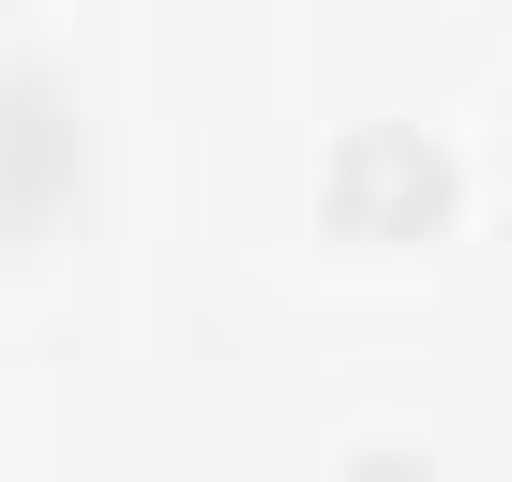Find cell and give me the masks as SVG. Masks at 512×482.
<instances>
[{"label": "cell", "mask_w": 512, "mask_h": 482, "mask_svg": "<svg viewBox=\"0 0 512 482\" xmlns=\"http://www.w3.org/2000/svg\"><path fill=\"white\" fill-rule=\"evenodd\" d=\"M452 226V151L407 121H362L332 151V241H437Z\"/></svg>", "instance_id": "obj_1"}, {"label": "cell", "mask_w": 512, "mask_h": 482, "mask_svg": "<svg viewBox=\"0 0 512 482\" xmlns=\"http://www.w3.org/2000/svg\"><path fill=\"white\" fill-rule=\"evenodd\" d=\"M61 196H76V91L46 61H16L0 76V226H46Z\"/></svg>", "instance_id": "obj_2"}, {"label": "cell", "mask_w": 512, "mask_h": 482, "mask_svg": "<svg viewBox=\"0 0 512 482\" xmlns=\"http://www.w3.org/2000/svg\"><path fill=\"white\" fill-rule=\"evenodd\" d=\"M332 482H437V467H422V452H392V437H377V452H347V467H332Z\"/></svg>", "instance_id": "obj_3"}]
</instances>
